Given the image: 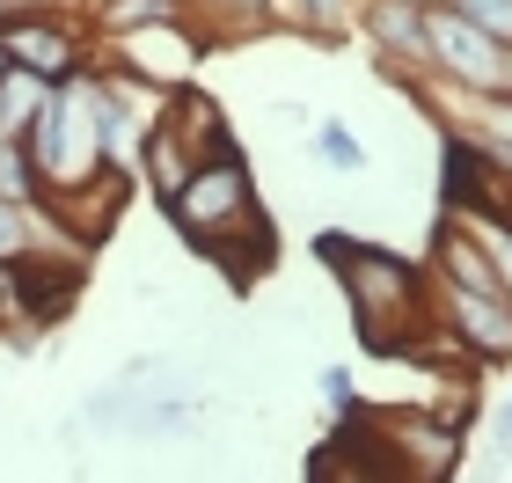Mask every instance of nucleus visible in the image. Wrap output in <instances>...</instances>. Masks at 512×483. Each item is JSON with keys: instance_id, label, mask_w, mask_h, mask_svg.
Listing matches in <instances>:
<instances>
[{"instance_id": "c756f323", "label": "nucleus", "mask_w": 512, "mask_h": 483, "mask_svg": "<svg viewBox=\"0 0 512 483\" xmlns=\"http://www.w3.org/2000/svg\"><path fill=\"white\" fill-rule=\"evenodd\" d=\"M88 8H96V0H88Z\"/></svg>"}, {"instance_id": "a211bd4d", "label": "nucleus", "mask_w": 512, "mask_h": 483, "mask_svg": "<svg viewBox=\"0 0 512 483\" xmlns=\"http://www.w3.org/2000/svg\"><path fill=\"white\" fill-rule=\"evenodd\" d=\"M454 220L483 242V257H491V271H498V293H505V308H512V227L491 220V213H454Z\"/></svg>"}, {"instance_id": "6e6552de", "label": "nucleus", "mask_w": 512, "mask_h": 483, "mask_svg": "<svg viewBox=\"0 0 512 483\" xmlns=\"http://www.w3.org/2000/svg\"><path fill=\"white\" fill-rule=\"evenodd\" d=\"M44 213H52L66 227V242H81V249H96L110 227H118V213L132 205V176L118 169V161H103L96 176H81V183H66V191H44L37 198Z\"/></svg>"}, {"instance_id": "1a4fd4ad", "label": "nucleus", "mask_w": 512, "mask_h": 483, "mask_svg": "<svg viewBox=\"0 0 512 483\" xmlns=\"http://www.w3.org/2000/svg\"><path fill=\"white\" fill-rule=\"evenodd\" d=\"M0 52H8L22 74H37V81H74L81 74V30L66 22L59 8H37V15H8L0 22Z\"/></svg>"}, {"instance_id": "393cba45", "label": "nucleus", "mask_w": 512, "mask_h": 483, "mask_svg": "<svg viewBox=\"0 0 512 483\" xmlns=\"http://www.w3.org/2000/svg\"><path fill=\"white\" fill-rule=\"evenodd\" d=\"M498 447H512V403L498 410Z\"/></svg>"}, {"instance_id": "bb28decb", "label": "nucleus", "mask_w": 512, "mask_h": 483, "mask_svg": "<svg viewBox=\"0 0 512 483\" xmlns=\"http://www.w3.org/2000/svg\"><path fill=\"white\" fill-rule=\"evenodd\" d=\"M8 74H15V59H8V52H0V81H8Z\"/></svg>"}, {"instance_id": "dca6fc26", "label": "nucleus", "mask_w": 512, "mask_h": 483, "mask_svg": "<svg viewBox=\"0 0 512 483\" xmlns=\"http://www.w3.org/2000/svg\"><path fill=\"white\" fill-rule=\"evenodd\" d=\"M44 103H52V81H37V74H15L0 81V140H30V125L44 118Z\"/></svg>"}, {"instance_id": "2eb2a0df", "label": "nucleus", "mask_w": 512, "mask_h": 483, "mask_svg": "<svg viewBox=\"0 0 512 483\" xmlns=\"http://www.w3.org/2000/svg\"><path fill=\"white\" fill-rule=\"evenodd\" d=\"M461 103H469V132L461 140H476L512 176V96H461Z\"/></svg>"}, {"instance_id": "b1692460", "label": "nucleus", "mask_w": 512, "mask_h": 483, "mask_svg": "<svg viewBox=\"0 0 512 483\" xmlns=\"http://www.w3.org/2000/svg\"><path fill=\"white\" fill-rule=\"evenodd\" d=\"M8 15H37V8H59V0H0Z\"/></svg>"}, {"instance_id": "9b49d317", "label": "nucleus", "mask_w": 512, "mask_h": 483, "mask_svg": "<svg viewBox=\"0 0 512 483\" xmlns=\"http://www.w3.org/2000/svg\"><path fill=\"white\" fill-rule=\"evenodd\" d=\"M432 308H439V322H447V330L469 344L483 366H505L512 359V308L505 301H491V293H461V286H439L432 279Z\"/></svg>"}, {"instance_id": "39448f33", "label": "nucleus", "mask_w": 512, "mask_h": 483, "mask_svg": "<svg viewBox=\"0 0 512 483\" xmlns=\"http://www.w3.org/2000/svg\"><path fill=\"white\" fill-rule=\"evenodd\" d=\"M425 66L454 88V96H505V44H491L454 8L425 15Z\"/></svg>"}, {"instance_id": "412c9836", "label": "nucleus", "mask_w": 512, "mask_h": 483, "mask_svg": "<svg viewBox=\"0 0 512 483\" xmlns=\"http://www.w3.org/2000/svg\"><path fill=\"white\" fill-rule=\"evenodd\" d=\"M447 8H454L461 22H476L491 44H505V52H512V0H447Z\"/></svg>"}, {"instance_id": "ddd939ff", "label": "nucleus", "mask_w": 512, "mask_h": 483, "mask_svg": "<svg viewBox=\"0 0 512 483\" xmlns=\"http://www.w3.org/2000/svg\"><path fill=\"white\" fill-rule=\"evenodd\" d=\"M191 169H198V154L183 147V140H176V132L161 125V118H154L147 132H139V176L154 183V198H161V205H169V198L183 191V183H191Z\"/></svg>"}, {"instance_id": "f8f14e48", "label": "nucleus", "mask_w": 512, "mask_h": 483, "mask_svg": "<svg viewBox=\"0 0 512 483\" xmlns=\"http://www.w3.org/2000/svg\"><path fill=\"white\" fill-rule=\"evenodd\" d=\"M161 125L176 132L183 147H191L198 161H220V154H235V140H227V118H220V103L205 96V88L191 81V88H176L169 103H161Z\"/></svg>"}, {"instance_id": "0eeeda50", "label": "nucleus", "mask_w": 512, "mask_h": 483, "mask_svg": "<svg viewBox=\"0 0 512 483\" xmlns=\"http://www.w3.org/2000/svg\"><path fill=\"white\" fill-rule=\"evenodd\" d=\"M110 59H118V74H139V81H154L161 96H176V88H191L198 59H205V30L198 22H161V30L118 37Z\"/></svg>"}, {"instance_id": "4468645a", "label": "nucleus", "mask_w": 512, "mask_h": 483, "mask_svg": "<svg viewBox=\"0 0 512 483\" xmlns=\"http://www.w3.org/2000/svg\"><path fill=\"white\" fill-rule=\"evenodd\" d=\"M161 22H191V0H96L88 8V30L96 37H139V30H161Z\"/></svg>"}, {"instance_id": "f03ea898", "label": "nucleus", "mask_w": 512, "mask_h": 483, "mask_svg": "<svg viewBox=\"0 0 512 483\" xmlns=\"http://www.w3.org/2000/svg\"><path fill=\"white\" fill-rule=\"evenodd\" d=\"M322 264L337 271L344 286V308H352L359 337L374 344V352H403V344L425 330V322L439 315L432 308V279L417 264H403L395 249H374V242H352V235H322Z\"/></svg>"}, {"instance_id": "cd10ccee", "label": "nucleus", "mask_w": 512, "mask_h": 483, "mask_svg": "<svg viewBox=\"0 0 512 483\" xmlns=\"http://www.w3.org/2000/svg\"><path fill=\"white\" fill-rule=\"evenodd\" d=\"M505 96H512V52H505Z\"/></svg>"}, {"instance_id": "aec40b11", "label": "nucleus", "mask_w": 512, "mask_h": 483, "mask_svg": "<svg viewBox=\"0 0 512 483\" xmlns=\"http://www.w3.org/2000/svg\"><path fill=\"white\" fill-rule=\"evenodd\" d=\"M0 198L37 205V169H30V154H22V140H0Z\"/></svg>"}, {"instance_id": "a878e982", "label": "nucleus", "mask_w": 512, "mask_h": 483, "mask_svg": "<svg viewBox=\"0 0 512 483\" xmlns=\"http://www.w3.org/2000/svg\"><path fill=\"white\" fill-rule=\"evenodd\" d=\"M410 8H425V15H432V8H447V0H410Z\"/></svg>"}, {"instance_id": "423d86ee", "label": "nucleus", "mask_w": 512, "mask_h": 483, "mask_svg": "<svg viewBox=\"0 0 512 483\" xmlns=\"http://www.w3.org/2000/svg\"><path fill=\"white\" fill-rule=\"evenodd\" d=\"M0 286H8V315H22L30 330H52L81 301V249H30L22 264L0 271Z\"/></svg>"}, {"instance_id": "c85d7f7f", "label": "nucleus", "mask_w": 512, "mask_h": 483, "mask_svg": "<svg viewBox=\"0 0 512 483\" xmlns=\"http://www.w3.org/2000/svg\"><path fill=\"white\" fill-rule=\"evenodd\" d=\"M0 315H8V286H0Z\"/></svg>"}, {"instance_id": "f257e3e1", "label": "nucleus", "mask_w": 512, "mask_h": 483, "mask_svg": "<svg viewBox=\"0 0 512 483\" xmlns=\"http://www.w3.org/2000/svg\"><path fill=\"white\" fill-rule=\"evenodd\" d=\"M169 220L191 235L205 257H220L235 271V286H249L256 271L271 264V220L256 205V183H249V161L242 154H220V161H198L191 183L169 198Z\"/></svg>"}, {"instance_id": "9d476101", "label": "nucleus", "mask_w": 512, "mask_h": 483, "mask_svg": "<svg viewBox=\"0 0 512 483\" xmlns=\"http://www.w3.org/2000/svg\"><path fill=\"white\" fill-rule=\"evenodd\" d=\"M359 30L374 37L381 66L403 88H425V8H410V0H359Z\"/></svg>"}, {"instance_id": "4be33fe9", "label": "nucleus", "mask_w": 512, "mask_h": 483, "mask_svg": "<svg viewBox=\"0 0 512 483\" xmlns=\"http://www.w3.org/2000/svg\"><path fill=\"white\" fill-rule=\"evenodd\" d=\"M315 147H322V161H330V169H366V147L352 140V125H337V118L315 132Z\"/></svg>"}, {"instance_id": "20e7f679", "label": "nucleus", "mask_w": 512, "mask_h": 483, "mask_svg": "<svg viewBox=\"0 0 512 483\" xmlns=\"http://www.w3.org/2000/svg\"><path fill=\"white\" fill-rule=\"evenodd\" d=\"M22 154H30V169H37V198L96 176L110 161L103 154V74H96V66H81L74 81L52 88V103H44V118L30 125Z\"/></svg>"}, {"instance_id": "f3484780", "label": "nucleus", "mask_w": 512, "mask_h": 483, "mask_svg": "<svg viewBox=\"0 0 512 483\" xmlns=\"http://www.w3.org/2000/svg\"><path fill=\"white\" fill-rule=\"evenodd\" d=\"M315 483H395V476H388L359 440H344V432H337V447L315 454Z\"/></svg>"}, {"instance_id": "6ab92c4d", "label": "nucleus", "mask_w": 512, "mask_h": 483, "mask_svg": "<svg viewBox=\"0 0 512 483\" xmlns=\"http://www.w3.org/2000/svg\"><path fill=\"white\" fill-rule=\"evenodd\" d=\"M37 249V205H8L0 198V271L22 264Z\"/></svg>"}, {"instance_id": "7ed1b4c3", "label": "nucleus", "mask_w": 512, "mask_h": 483, "mask_svg": "<svg viewBox=\"0 0 512 483\" xmlns=\"http://www.w3.org/2000/svg\"><path fill=\"white\" fill-rule=\"evenodd\" d=\"M344 440H359L395 483H454L461 462V425L410 403H344Z\"/></svg>"}, {"instance_id": "5701e85b", "label": "nucleus", "mask_w": 512, "mask_h": 483, "mask_svg": "<svg viewBox=\"0 0 512 483\" xmlns=\"http://www.w3.org/2000/svg\"><path fill=\"white\" fill-rule=\"evenodd\" d=\"M308 15H315V30H322V44H337L344 30H352L359 0H308Z\"/></svg>"}]
</instances>
